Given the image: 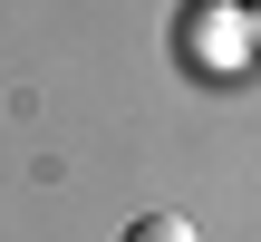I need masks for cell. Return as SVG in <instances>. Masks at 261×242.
<instances>
[{
  "label": "cell",
  "instance_id": "1",
  "mask_svg": "<svg viewBox=\"0 0 261 242\" xmlns=\"http://www.w3.org/2000/svg\"><path fill=\"white\" fill-rule=\"evenodd\" d=\"M116 242H203V233H194L184 213H136V223H126Z\"/></svg>",
  "mask_w": 261,
  "mask_h": 242
}]
</instances>
